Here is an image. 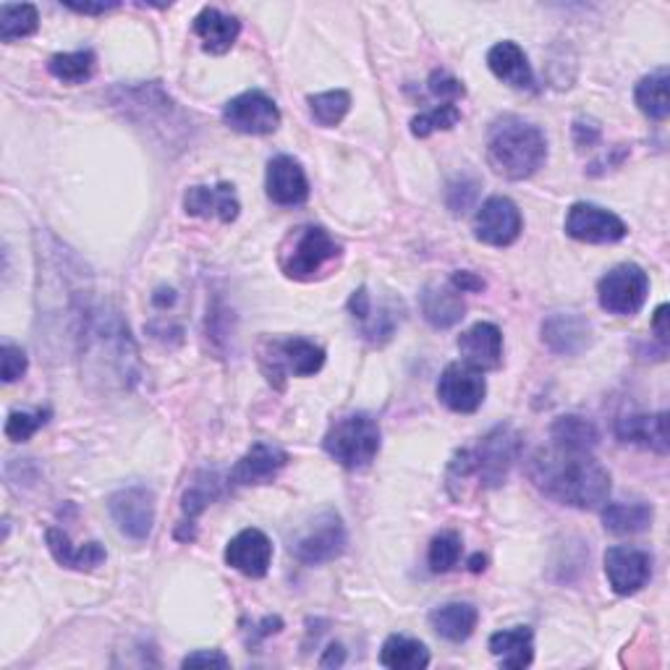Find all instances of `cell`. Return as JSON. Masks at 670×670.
<instances>
[{"label":"cell","instance_id":"cell-1","mask_svg":"<svg viewBox=\"0 0 670 670\" xmlns=\"http://www.w3.org/2000/svg\"><path fill=\"white\" fill-rule=\"evenodd\" d=\"M77 341L87 380L103 390H131L140 383V352L119 309L87 307L79 317Z\"/></svg>","mask_w":670,"mask_h":670},{"label":"cell","instance_id":"cell-2","mask_svg":"<svg viewBox=\"0 0 670 670\" xmlns=\"http://www.w3.org/2000/svg\"><path fill=\"white\" fill-rule=\"evenodd\" d=\"M531 479L548 498L573 508H597L610 495V475L589 454L548 450L531 461Z\"/></svg>","mask_w":670,"mask_h":670},{"label":"cell","instance_id":"cell-3","mask_svg":"<svg viewBox=\"0 0 670 670\" xmlns=\"http://www.w3.org/2000/svg\"><path fill=\"white\" fill-rule=\"evenodd\" d=\"M487 160L500 176L524 181L535 176L548 160V140L535 123L519 115H502L487 134Z\"/></svg>","mask_w":670,"mask_h":670},{"label":"cell","instance_id":"cell-4","mask_svg":"<svg viewBox=\"0 0 670 670\" xmlns=\"http://www.w3.org/2000/svg\"><path fill=\"white\" fill-rule=\"evenodd\" d=\"M323 446L327 456L346 469H362L375 461L380 450V427L369 414H348L335 419L327 429Z\"/></svg>","mask_w":670,"mask_h":670},{"label":"cell","instance_id":"cell-5","mask_svg":"<svg viewBox=\"0 0 670 670\" xmlns=\"http://www.w3.org/2000/svg\"><path fill=\"white\" fill-rule=\"evenodd\" d=\"M341 257V246L319 225H304L288 233L281 246V271L294 281H312L325 271L333 260Z\"/></svg>","mask_w":670,"mask_h":670},{"label":"cell","instance_id":"cell-6","mask_svg":"<svg viewBox=\"0 0 670 670\" xmlns=\"http://www.w3.org/2000/svg\"><path fill=\"white\" fill-rule=\"evenodd\" d=\"M346 542L348 537L341 516L335 511H323L309 524H304V529H298L294 542H291V552L302 564L323 566L341 558V552L346 550Z\"/></svg>","mask_w":670,"mask_h":670},{"label":"cell","instance_id":"cell-7","mask_svg":"<svg viewBox=\"0 0 670 670\" xmlns=\"http://www.w3.org/2000/svg\"><path fill=\"white\" fill-rule=\"evenodd\" d=\"M521 454V435L514 427L498 425L479 440L471 458V471H477L479 483L487 487H500L506 483L508 471Z\"/></svg>","mask_w":670,"mask_h":670},{"label":"cell","instance_id":"cell-8","mask_svg":"<svg viewBox=\"0 0 670 670\" xmlns=\"http://www.w3.org/2000/svg\"><path fill=\"white\" fill-rule=\"evenodd\" d=\"M325 352L307 338H275L262 348V367L271 383H278L286 375L309 377L323 369Z\"/></svg>","mask_w":670,"mask_h":670},{"label":"cell","instance_id":"cell-9","mask_svg":"<svg viewBox=\"0 0 670 670\" xmlns=\"http://www.w3.org/2000/svg\"><path fill=\"white\" fill-rule=\"evenodd\" d=\"M650 294V278L639 265H618L597 286L600 307L610 315L631 317L644 307Z\"/></svg>","mask_w":670,"mask_h":670},{"label":"cell","instance_id":"cell-10","mask_svg":"<svg viewBox=\"0 0 670 670\" xmlns=\"http://www.w3.org/2000/svg\"><path fill=\"white\" fill-rule=\"evenodd\" d=\"M108 511H111L121 535H126L134 542H144L155 527V495L142 485L123 487V490L111 495Z\"/></svg>","mask_w":670,"mask_h":670},{"label":"cell","instance_id":"cell-11","mask_svg":"<svg viewBox=\"0 0 670 670\" xmlns=\"http://www.w3.org/2000/svg\"><path fill=\"white\" fill-rule=\"evenodd\" d=\"M566 233L577 242L587 244H613L629 233L626 223L616 213L606 207L589 205V202H577L566 215Z\"/></svg>","mask_w":670,"mask_h":670},{"label":"cell","instance_id":"cell-12","mask_svg":"<svg viewBox=\"0 0 670 670\" xmlns=\"http://www.w3.org/2000/svg\"><path fill=\"white\" fill-rule=\"evenodd\" d=\"M223 121L229 123L233 131L262 136V134H273V131L278 129L281 111L267 94L252 90L233 98L231 103L223 108Z\"/></svg>","mask_w":670,"mask_h":670},{"label":"cell","instance_id":"cell-13","mask_svg":"<svg viewBox=\"0 0 670 670\" xmlns=\"http://www.w3.org/2000/svg\"><path fill=\"white\" fill-rule=\"evenodd\" d=\"M487 393L485 377L479 369L469 364H448L446 373L440 375L438 398L448 406L450 412L471 414L483 406Z\"/></svg>","mask_w":670,"mask_h":670},{"label":"cell","instance_id":"cell-14","mask_svg":"<svg viewBox=\"0 0 670 670\" xmlns=\"http://www.w3.org/2000/svg\"><path fill=\"white\" fill-rule=\"evenodd\" d=\"M521 229L524 221L519 207L508 196H490L475 217V236L490 246L514 244Z\"/></svg>","mask_w":670,"mask_h":670},{"label":"cell","instance_id":"cell-15","mask_svg":"<svg viewBox=\"0 0 670 670\" xmlns=\"http://www.w3.org/2000/svg\"><path fill=\"white\" fill-rule=\"evenodd\" d=\"M606 573L616 595H637L652 577L650 552L637 548H610L606 552Z\"/></svg>","mask_w":670,"mask_h":670},{"label":"cell","instance_id":"cell-16","mask_svg":"<svg viewBox=\"0 0 670 670\" xmlns=\"http://www.w3.org/2000/svg\"><path fill=\"white\" fill-rule=\"evenodd\" d=\"M348 312L359 323L364 338L375 346H383L385 341H390L400 323V304L396 307V302H388L375 309L373 296H369V291L364 286L354 291L352 302H348Z\"/></svg>","mask_w":670,"mask_h":670},{"label":"cell","instance_id":"cell-17","mask_svg":"<svg viewBox=\"0 0 670 670\" xmlns=\"http://www.w3.org/2000/svg\"><path fill=\"white\" fill-rule=\"evenodd\" d=\"M225 564L250 579H262L273 564V542L265 531L244 529L225 548Z\"/></svg>","mask_w":670,"mask_h":670},{"label":"cell","instance_id":"cell-18","mask_svg":"<svg viewBox=\"0 0 670 670\" xmlns=\"http://www.w3.org/2000/svg\"><path fill=\"white\" fill-rule=\"evenodd\" d=\"M542 341L556 354L577 356L592 344V325L577 312H558L542 323Z\"/></svg>","mask_w":670,"mask_h":670},{"label":"cell","instance_id":"cell-19","mask_svg":"<svg viewBox=\"0 0 670 670\" xmlns=\"http://www.w3.org/2000/svg\"><path fill=\"white\" fill-rule=\"evenodd\" d=\"M288 464V454L271 443H254L231 469L229 479L233 485H265L278 477V471Z\"/></svg>","mask_w":670,"mask_h":670},{"label":"cell","instance_id":"cell-20","mask_svg":"<svg viewBox=\"0 0 670 670\" xmlns=\"http://www.w3.org/2000/svg\"><path fill=\"white\" fill-rule=\"evenodd\" d=\"M267 196L281 207H296L307 202L309 181L294 158L278 155L267 165Z\"/></svg>","mask_w":670,"mask_h":670},{"label":"cell","instance_id":"cell-21","mask_svg":"<svg viewBox=\"0 0 670 670\" xmlns=\"http://www.w3.org/2000/svg\"><path fill=\"white\" fill-rule=\"evenodd\" d=\"M184 210L194 217H215L221 223H233L238 217V196L231 184L215 186H192L184 194Z\"/></svg>","mask_w":670,"mask_h":670},{"label":"cell","instance_id":"cell-22","mask_svg":"<svg viewBox=\"0 0 670 670\" xmlns=\"http://www.w3.org/2000/svg\"><path fill=\"white\" fill-rule=\"evenodd\" d=\"M458 352L466 359L469 367L483 369H498L502 362V333L498 325L493 323H477L469 331L461 333L458 338Z\"/></svg>","mask_w":670,"mask_h":670},{"label":"cell","instance_id":"cell-23","mask_svg":"<svg viewBox=\"0 0 670 670\" xmlns=\"http://www.w3.org/2000/svg\"><path fill=\"white\" fill-rule=\"evenodd\" d=\"M487 65H490V71L500 82L514 87V90H529V87L535 84L527 55H524V50L511 40L498 42V45L487 53Z\"/></svg>","mask_w":670,"mask_h":670},{"label":"cell","instance_id":"cell-24","mask_svg":"<svg viewBox=\"0 0 670 670\" xmlns=\"http://www.w3.org/2000/svg\"><path fill=\"white\" fill-rule=\"evenodd\" d=\"M238 32H242L238 19H233L217 9L200 11V17L194 19V34L202 40V48H205L207 53H229L233 42L238 40Z\"/></svg>","mask_w":670,"mask_h":670},{"label":"cell","instance_id":"cell-25","mask_svg":"<svg viewBox=\"0 0 670 670\" xmlns=\"http://www.w3.org/2000/svg\"><path fill=\"white\" fill-rule=\"evenodd\" d=\"M464 312V298L454 286H427L422 294V315L438 331H448V327L461 323Z\"/></svg>","mask_w":670,"mask_h":670},{"label":"cell","instance_id":"cell-26","mask_svg":"<svg viewBox=\"0 0 670 670\" xmlns=\"http://www.w3.org/2000/svg\"><path fill=\"white\" fill-rule=\"evenodd\" d=\"M490 652L502 668L521 670L531 666L535 658V637L529 626H516L511 631H498L490 637Z\"/></svg>","mask_w":670,"mask_h":670},{"label":"cell","instance_id":"cell-27","mask_svg":"<svg viewBox=\"0 0 670 670\" xmlns=\"http://www.w3.org/2000/svg\"><path fill=\"white\" fill-rule=\"evenodd\" d=\"M477 621V608L469 606V602H448V606L435 608L433 613H429V623H433L435 633L456 644L466 642V639L475 633Z\"/></svg>","mask_w":670,"mask_h":670},{"label":"cell","instance_id":"cell-28","mask_svg":"<svg viewBox=\"0 0 670 670\" xmlns=\"http://www.w3.org/2000/svg\"><path fill=\"white\" fill-rule=\"evenodd\" d=\"M48 548L53 552V558L65 568H74V571H92V568L105 564V548L100 542H87L84 548H74L69 542V537L61 529H48L45 531Z\"/></svg>","mask_w":670,"mask_h":670},{"label":"cell","instance_id":"cell-29","mask_svg":"<svg viewBox=\"0 0 670 670\" xmlns=\"http://www.w3.org/2000/svg\"><path fill=\"white\" fill-rule=\"evenodd\" d=\"M616 435L621 443H633V446H644L668 454V429L666 414H652V417H623L618 422Z\"/></svg>","mask_w":670,"mask_h":670},{"label":"cell","instance_id":"cell-30","mask_svg":"<svg viewBox=\"0 0 670 670\" xmlns=\"http://www.w3.org/2000/svg\"><path fill=\"white\" fill-rule=\"evenodd\" d=\"M550 438L560 450H573V454H589L597 443H600V433L592 422L577 414H568L552 422Z\"/></svg>","mask_w":670,"mask_h":670},{"label":"cell","instance_id":"cell-31","mask_svg":"<svg viewBox=\"0 0 670 670\" xmlns=\"http://www.w3.org/2000/svg\"><path fill=\"white\" fill-rule=\"evenodd\" d=\"M652 516L654 511L650 502H608L606 511H602V521L613 535H639V531L652 527Z\"/></svg>","mask_w":670,"mask_h":670},{"label":"cell","instance_id":"cell-32","mask_svg":"<svg viewBox=\"0 0 670 670\" xmlns=\"http://www.w3.org/2000/svg\"><path fill=\"white\" fill-rule=\"evenodd\" d=\"M380 662L393 670H422L429 666V652L417 639L388 637L380 650Z\"/></svg>","mask_w":670,"mask_h":670},{"label":"cell","instance_id":"cell-33","mask_svg":"<svg viewBox=\"0 0 670 670\" xmlns=\"http://www.w3.org/2000/svg\"><path fill=\"white\" fill-rule=\"evenodd\" d=\"M637 98L639 111L644 115H650L654 121H666L670 113V103H668V69H658L652 71L650 77H644L642 82L637 84Z\"/></svg>","mask_w":670,"mask_h":670},{"label":"cell","instance_id":"cell-34","mask_svg":"<svg viewBox=\"0 0 670 670\" xmlns=\"http://www.w3.org/2000/svg\"><path fill=\"white\" fill-rule=\"evenodd\" d=\"M40 27V13L32 3H3L0 6V40L13 42L29 34L38 32Z\"/></svg>","mask_w":670,"mask_h":670},{"label":"cell","instance_id":"cell-35","mask_svg":"<svg viewBox=\"0 0 670 670\" xmlns=\"http://www.w3.org/2000/svg\"><path fill=\"white\" fill-rule=\"evenodd\" d=\"M50 74L61 79L63 84H84L94 74V53L92 50H77V53L53 55L48 63Z\"/></svg>","mask_w":670,"mask_h":670},{"label":"cell","instance_id":"cell-36","mask_svg":"<svg viewBox=\"0 0 670 670\" xmlns=\"http://www.w3.org/2000/svg\"><path fill=\"white\" fill-rule=\"evenodd\" d=\"M352 108V94L344 90H333L323 94H312L309 98V111L315 115L319 126H338L344 121V115Z\"/></svg>","mask_w":670,"mask_h":670},{"label":"cell","instance_id":"cell-37","mask_svg":"<svg viewBox=\"0 0 670 670\" xmlns=\"http://www.w3.org/2000/svg\"><path fill=\"white\" fill-rule=\"evenodd\" d=\"M217 495H221V483H217L215 475H200L192 485H189V490L184 493V502H181L186 527L196 519V516L205 511Z\"/></svg>","mask_w":670,"mask_h":670},{"label":"cell","instance_id":"cell-38","mask_svg":"<svg viewBox=\"0 0 670 670\" xmlns=\"http://www.w3.org/2000/svg\"><path fill=\"white\" fill-rule=\"evenodd\" d=\"M461 558V537L456 531H443L429 545V568L435 573H446L458 564Z\"/></svg>","mask_w":670,"mask_h":670},{"label":"cell","instance_id":"cell-39","mask_svg":"<svg viewBox=\"0 0 670 670\" xmlns=\"http://www.w3.org/2000/svg\"><path fill=\"white\" fill-rule=\"evenodd\" d=\"M458 121H461V111H458L454 103H446V105L433 108L429 113L417 115V119L412 121V134L414 136H429V134H435V131L454 129Z\"/></svg>","mask_w":670,"mask_h":670},{"label":"cell","instance_id":"cell-40","mask_svg":"<svg viewBox=\"0 0 670 670\" xmlns=\"http://www.w3.org/2000/svg\"><path fill=\"white\" fill-rule=\"evenodd\" d=\"M48 422V412H13L6 422V438L24 443Z\"/></svg>","mask_w":670,"mask_h":670},{"label":"cell","instance_id":"cell-41","mask_svg":"<svg viewBox=\"0 0 670 670\" xmlns=\"http://www.w3.org/2000/svg\"><path fill=\"white\" fill-rule=\"evenodd\" d=\"M0 362H3V380L13 383L27 373V354L19 346L3 344L0 348Z\"/></svg>","mask_w":670,"mask_h":670},{"label":"cell","instance_id":"cell-42","mask_svg":"<svg viewBox=\"0 0 670 670\" xmlns=\"http://www.w3.org/2000/svg\"><path fill=\"white\" fill-rule=\"evenodd\" d=\"M477 189H479L477 181H466V179H461V184H450V189H448V207L454 210V213H464V210L469 207L471 202H475Z\"/></svg>","mask_w":670,"mask_h":670},{"label":"cell","instance_id":"cell-43","mask_svg":"<svg viewBox=\"0 0 670 670\" xmlns=\"http://www.w3.org/2000/svg\"><path fill=\"white\" fill-rule=\"evenodd\" d=\"M429 92L438 94V98L456 100V98H464V84L450 74H446V71H435V74L429 77Z\"/></svg>","mask_w":670,"mask_h":670},{"label":"cell","instance_id":"cell-44","mask_svg":"<svg viewBox=\"0 0 670 670\" xmlns=\"http://www.w3.org/2000/svg\"><path fill=\"white\" fill-rule=\"evenodd\" d=\"M181 666H184V668H200V666L229 668L231 660L225 658V654H221V652H194V654H186Z\"/></svg>","mask_w":670,"mask_h":670},{"label":"cell","instance_id":"cell-45","mask_svg":"<svg viewBox=\"0 0 670 670\" xmlns=\"http://www.w3.org/2000/svg\"><path fill=\"white\" fill-rule=\"evenodd\" d=\"M573 136H577L579 148H592V144L600 140V126H597L595 121L579 119L573 123Z\"/></svg>","mask_w":670,"mask_h":670},{"label":"cell","instance_id":"cell-46","mask_svg":"<svg viewBox=\"0 0 670 670\" xmlns=\"http://www.w3.org/2000/svg\"><path fill=\"white\" fill-rule=\"evenodd\" d=\"M450 286H454L458 294H469V291H483L485 288V281L477 278L475 273H456L454 278H450Z\"/></svg>","mask_w":670,"mask_h":670},{"label":"cell","instance_id":"cell-47","mask_svg":"<svg viewBox=\"0 0 670 670\" xmlns=\"http://www.w3.org/2000/svg\"><path fill=\"white\" fill-rule=\"evenodd\" d=\"M668 304H662V307H658V312H654V323H652V327H654V333H658V338H660V344H668Z\"/></svg>","mask_w":670,"mask_h":670},{"label":"cell","instance_id":"cell-48","mask_svg":"<svg viewBox=\"0 0 670 670\" xmlns=\"http://www.w3.org/2000/svg\"><path fill=\"white\" fill-rule=\"evenodd\" d=\"M65 6H69V9L77 11V13H105L111 9H119V3H98V6H92V3H65Z\"/></svg>","mask_w":670,"mask_h":670},{"label":"cell","instance_id":"cell-49","mask_svg":"<svg viewBox=\"0 0 670 670\" xmlns=\"http://www.w3.org/2000/svg\"><path fill=\"white\" fill-rule=\"evenodd\" d=\"M341 662H344V647L333 644V647H327V658L319 660V666L327 668V666H341Z\"/></svg>","mask_w":670,"mask_h":670},{"label":"cell","instance_id":"cell-50","mask_svg":"<svg viewBox=\"0 0 670 670\" xmlns=\"http://www.w3.org/2000/svg\"><path fill=\"white\" fill-rule=\"evenodd\" d=\"M469 568H471V571H483V568H485V558L483 556H475V558L469 560Z\"/></svg>","mask_w":670,"mask_h":670}]
</instances>
